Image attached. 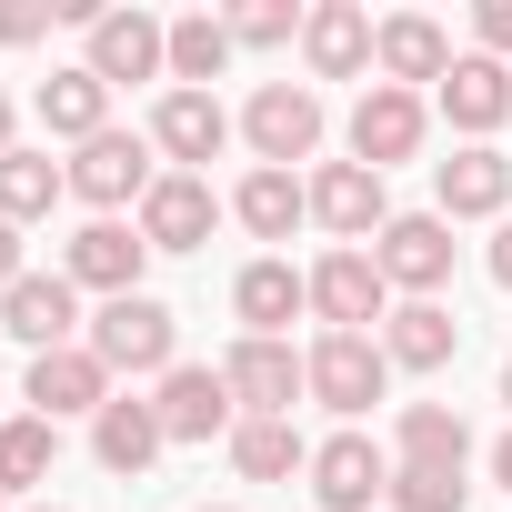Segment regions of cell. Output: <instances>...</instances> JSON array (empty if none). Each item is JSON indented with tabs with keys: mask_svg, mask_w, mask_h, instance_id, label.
Wrapping results in <instances>:
<instances>
[{
	"mask_svg": "<svg viewBox=\"0 0 512 512\" xmlns=\"http://www.w3.org/2000/svg\"><path fill=\"white\" fill-rule=\"evenodd\" d=\"M91 352H101V372H171L181 362V322H171V302H151V292H121V302H101L91 312Z\"/></svg>",
	"mask_w": 512,
	"mask_h": 512,
	"instance_id": "6da1fadb",
	"label": "cell"
},
{
	"mask_svg": "<svg viewBox=\"0 0 512 512\" xmlns=\"http://www.w3.org/2000/svg\"><path fill=\"white\" fill-rule=\"evenodd\" d=\"M302 382H312V402H322V412L362 422V412L382 402L392 362H382V342H372V332H322V342L302 352Z\"/></svg>",
	"mask_w": 512,
	"mask_h": 512,
	"instance_id": "7a4b0ae2",
	"label": "cell"
},
{
	"mask_svg": "<svg viewBox=\"0 0 512 512\" xmlns=\"http://www.w3.org/2000/svg\"><path fill=\"white\" fill-rule=\"evenodd\" d=\"M241 141L262 151V171L312 161V151H322V91H312V81H262L251 111H241Z\"/></svg>",
	"mask_w": 512,
	"mask_h": 512,
	"instance_id": "3957f363",
	"label": "cell"
},
{
	"mask_svg": "<svg viewBox=\"0 0 512 512\" xmlns=\"http://www.w3.org/2000/svg\"><path fill=\"white\" fill-rule=\"evenodd\" d=\"M372 262H382V282H392V292L432 302V292L452 282V221H442V211H392V221H382V241H372Z\"/></svg>",
	"mask_w": 512,
	"mask_h": 512,
	"instance_id": "277c9868",
	"label": "cell"
},
{
	"mask_svg": "<svg viewBox=\"0 0 512 512\" xmlns=\"http://www.w3.org/2000/svg\"><path fill=\"white\" fill-rule=\"evenodd\" d=\"M221 382H231V402H241V422H292V392H312L302 382V352L292 342H231L221 352Z\"/></svg>",
	"mask_w": 512,
	"mask_h": 512,
	"instance_id": "5b68a950",
	"label": "cell"
},
{
	"mask_svg": "<svg viewBox=\"0 0 512 512\" xmlns=\"http://www.w3.org/2000/svg\"><path fill=\"white\" fill-rule=\"evenodd\" d=\"M151 131H101V141H81V161H71V191L111 221L121 201H151Z\"/></svg>",
	"mask_w": 512,
	"mask_h": 512,
	"instance_id": "8992f818",
	"label": "cell"
},
{
	"mask_svg": "<svg viewBox=\"0 0 512 512\" xmlns=\"http://www.w3.org/2000/svg\"><path fill=\"white\" fill-rule=\"evenodd\" d=\"M151 412H161V432H171V442L241 432V402H231L221 362H171V372H161V392H151Z\"/></svg>",
	"mask_w": 512,
	"mask_h": 512,
	"instance_id": "52a82bcc",
	"label": "cell"
},
{
	"mask_svg": "<svg viewBox=\"0 0 512 512\" xmlns=\"http://www.w3.org/2000/svg\"><path fill=\"white\" fill-rule=\"evenodd\" d=\"M382 492H392V462H382L372 432H332V442H312V502H322V512H372Z\"/></svg>",
	"mask_w": 512,
	"mask_h": 512,
	"instance_id": "ba28073f",
	"label": "cell"
},
{
	"mask_svg": "<svg viewBox=\"0 0 512 512\" xmlns=\"http://www.w3.org/2000/svg\"><path fill=\"white\" fill-rule=\"evenodd\" d=\"M372 41H382V21L362 11V0H312V11H302V61H312V81H362V71H372Z\"/></svg>",
	"mask_w": 512,
	"mask_h": 512,
	"instance_id": "9c48e42d",
	"label": "cell"
},
{
	"mask_svg": "<svg viewBox=\"0 0 512 512\" xmlns=\"http://www.w3.org/2000/svg\"><path fill=\"white\" fill-rule=\"evenodd\" d=\"M0 332H11L21 352H61V342L81 332V292H71V272H21L11 292H0Z\"/></svg>",
	"mask_w": 512,
	"mask_h": 512,
	"instance_id": "30bf717a",
	"label": "cell"
},
{
	"mask_svg": "<svg viewBox=\"0 0 512 512\" xmlns=\"http://www.w3.org/2000/svg\"><path fill=\"white\" fill-rule=\"evenodd\" d=\"M422 131H432L422 91L372 81V91H362V111H352V161H362V171H392V161H412V151H422Z\"/></svg>",
	"mask_w": 512,
	"mask_h": 512,
	"instance_id": "8fae6325",
	"label": "cell"
},
{
	"mask_svg": "<svg viewBox=\"0 0 512 512\" xmlns=\"http://www.w3.org/2000/svg\"><path fill=\"white\" fill-rule=\"evenodd\" d=\"M382 302H392V282H382L372 251H322V262H312V312H322V332H362V322H382Z\"/></svg>",
	"mask_w": 512,
	"mask_h": 512,
	"instance_id": "7c38bea8",
	"label": "cell"
},
{
	"mask_svg": "<svg viewBox=\"0 0 512 512\" xmlns=\"http://www.w3.org/2000/svg\"><path fill=\"white\" fill-rule=\"evenodd\" d=\"M231 312H241V332H251V342H282V332H292V312H312V272H292L282 251H262V262H241Z\"/></svg>",
	"mask_w": 512,
	"mask_h": 512,
	"instance_id": "4fadbf2b",
	"label": "cell"
},
{
	"mask_svg": "<svg viewBox=\"0 0 512 512\" xmlns=\"http://www.w3.org/2000/svg\"><path fill=\"white\" fill-rule=\"evenodd\" d=\"M91 71L121 91V81H161L171 71V21H151V11H101L91 21Z\"/></svg>",
	"mask_w": 512,
	"mask_h": 512,
	"instance_id": "5bb4252c",
	"label": "cell"
},
{
	"mask_svg": "<svg viewBox=\"0 0 512 512\" xmlns=\"http://www.w3.org/2000/svg\"><path fill=\"white\" fill-rule=\"evenodd\" d=\"M312 221H322L342 251H352V241H382V221H392V211H382V171L322 161V171H312Z\"/></svg>",
	"mask_w": 512,
	"mask_h": 512,
	"instance_id": "9a60e30c",
	"label": "cell"
},
{
	"mask_svg": "<svg viewBox=\"0 0 512 512\" xmlns=\"http://www.w3.org/2000/svg\"><path fill=\"white\" fill-rule=\"evenodd\" d=\"M21 402H31L41 422H61V412H101V402H111V372H101L91 342H61V352H31Z\"/></svg>",
	"mask_w": 512,
	"mask_h": 512,
	"instance_id": "2e32d148",
	"label": "cell"
},
{
	"mask_svg": "<svg viewBox=\"0 0 512 512\" xmlns=\"http://www.w3.org/2000/svg\"><path fill=\"white\" fill-rule=\"evenodd\" d=\"M221 141H231V111H221L211 91H161V101H151V151H161V161L201 171V161H221Z\"/></svg>",
	"mask_w": 512,
	"mask_h": 512,
	"instance_id": "e0dca14e",
	"label": "cell"
},
{
	"mask_svg": "<svg viewBox=\"0 0 512 512\" xmlns=\"http://www.w3.org/2000/svg\"><path fill=\"white\" fill-rule=\"evenodd\" d=\"M211 221H221V201H211L201 171H161L151 201H141V241H151V251H201Z\"/></svg>",
	"mask_w": 512,
	"mask_h": 512,
	"instance_id": "ac0fdd59",
	"label": "cell"
},
{
	"mask_svg": "<svg viewBox=\"0 0 512 512\" xmlns=\"http://www.w3.org/2000/svg\"><path fill=\"white\" fill-rule=\"evenodd\" d=\"M141 262H151V241L131 231V221H91L81 241H71V292H101V302H121V292H141Z\"/></svg>",
	"mask_w": 512,
	"mask_h": 512,
	"instance_id": "d6986e66",
	"label": "cell"
},
{
	"mask_svg": "<svg viewBox=\"0 0 512 512\" xmlns=\"http://www.w3.org/2000/svg\"><path fill=\"white\" fill-rule=\"evenodd\" d=\"M432 191H442V221H492L512 201V161L492 141H462L452 161H432Z\"/></svg>",
	"mask_w": 512,
	"mask_h": 512,
	"instance_id": "ffe728a7",
	"label": "cell"
},
{
	"mask_svg": "<svg viewBox=\"0 0 512 512\" xmlns=\"http://www.w3.org/2000/svg\"><path fill=\"white\" fill-rule=\"evenodd\" d=\"M442 121L472 131V141H492V131L512 121V71H502L492 51H462V61L442 71Z\"/></svg>",
	"mask_w": 512,
	"mask_h": 512,
	"instance_id": "44dd1931",
	"label": "cell"
},
{
	"mask_svg": "<svg viewBox=\"0 0 512 512\" xmlns=\"http://www.w3.org/2000/svg\"><path fill=\"white\" fill-rule=\"evenodd\" d=\"M161 412L151 402H131V392H111L101 412H91V452H101V472H121V482H141L151 462H161Z\"/></svg>",
	"mask_w": 512,
	"mask_h": 512,
	"instance_id": "7402d4cb",
	"label": "cell"
},
{
	"mask_svg": "<svg viewBox=\"0 0 512 512\" xmlns=\"http://www.w3.org/2000/svg\"><path fill=\"white\" fill-rule=\"evenodd\" d=\"M372 71H382L392 91H412V81H442V71H452V41H442V21H432V11H392V21H382V41H372Z\"/></svg>",
	"mask_w": 512,
	"mask_h": 512,
	"instance_id": "603a6c76",
	"label": "cell"
},
{
	"mask_svg": "<svg viewBox=\"0 0 512 512\" xmlns=\"http://www.w3.org/2000/svg\"><path fill=\"white\" fill-rule=\"evenodd\" d=\"M231 221H241L251 241H292V221H312V181L251 161V171H241V191H231Z\"/></svg>",
	"mask_w": 512,
	"mask_h": 512,
	"instance_id": "cb8c5ba5",
	"label": "cell"
},
{
	"mask_svg": "<svg viewBox=\"0 0 512 512\" xmlns=\"http://www.w3.org/2000/svg\"><path fill=\"white\" fill-rule=\"evenodd\" d=\"M41 131L51 141H101L111 131V81L81 61V71H51L41 81Z\"/></svg>",
	"mask_w": 512,
	"mask_h": 512,
	"instance_id": "d4e9b609",
	"label": "cell"
},
{
	"mask_svg": "<svg viewBox=\"0 0 512 512\" xmlns=\"http://www.w3.org/2000/svg\"><path fill=\"white\" fill-rule=\"evenodd\" d=\"M392 332H382V362L392 372H442L452 352H462V322L442 312V302H402V312H382Z\"/></svg>",
	"mask_w": 512,
	"mask_h": 512,
	"instance_id": "484cf974",
	"label": "cell"
},
{
	"mask_svg": "<svg viewBox=\"0 0 512 512\" xmlns=\"http://www.w3.org/2000/svg\"><path fill=\"white\" fill-rule=\"evenodd\" d=\"M231 21H211V11H181L171 21V91H201V81H221L231 71Z\"/></svg>",
	"mask_w": 512,
	"mask_h": 512,
	"instance_id": "4316f807",
	"label": "cell"
},
{
	"mask_svg": "<svg viewBox=\"0 0 512 512\" xmlns=\"http://www.w3.org/2000/svg\"><path fill=\"white\" fill-rule=\"evenodd\" d=\"M402 462H442V472H462L472 462V422L452 412V402H402Z\"/></svg>",
	"mask_w": 512,
	"mask_h": 512,
	"instance_id": "83f0119b",
	"label": "cell"
},
{
	"mask_svg": "<svg viewBox=\"0 0 512 512\" xmlns=\"http://www.w3.org/2000/svg\"><path fill=\"white\" fill-rule=\"evenodd\" d=\"M231 472L241 482H292V472H312V442L292 422H241L231 432Z\"/></svg>",
	"mask_w": 512,
	"mask_h": 512,
	"instance_id": "f1b7e54d",
	"label": "cell"
},
{
	"mask_svg": "<svg viewBox=\"0 0 512 512\" xmlns=\"http://www.w3.org/2000/svg\"><path fill=\"white\" fill-rule=\"evenodd\" d=\"M61 191H71V171L51 151H11V161H0V221H41Z\"/></svg>",
	"mask_w": 512,
	"mask_h": 512,
	"instance_id": "f546056e",
	"label": "cell"
},
{
	"mask_svg": "<svg viewBox=\"0 0 512 512\" xmlns=\"http://www.w3.org/2000/svg\"><path fill=\"white\" fill-rule=\"evenodd\" d=\"M51 462H61V432H51L41 412H11V422H0V492H31Z\"/></svg>",
	"mask_w": 512,
	"mask_h": 512,
	"instance_id": "4dcf8cb0",
	"label": "cell"
},
{
	"mask_svg": "<svg viewBox=\"0 0 512 512\" xmlns=\"http://www.w3.org/2000/svg\"><path fill=\"white\" fill-rule=\"evenodd\" d=\"M472 482L442 472V462H392V512H462Z\"/></svg>",
	"mask_w": 512,
	"mask_h": 512,
	"instance_id": "1f68e13d",
	"label": "cell"
},
{
	"mask_svg": "<svg viewBox=\"0 0 512 512\" xmlns=\"http://www.w3.org/2000/svg\"><path fill=\"white\" fill-rule=\"evenodd\" d=\"M292 31H302L292 0H241V11H231V41H241V51H282Z\"/></svg>",
	"mask_w": 512,
	"mask_h": 512,
	"instance_id": "d6a6232c",
	"label": "cell"
},
{
	"mask_svg": "<svg viewBox=\"0 0 512 512\" xmlns=\"http://www.w3.org/2000/svg\"><path fill=\"white\" fill-rule=\"evenodd\" d=\"M61 21V0H51V11H41V0H0V41H41Z\"/></svg>",
	"mask_w": 512,
	"mask_h": 512,
	"instance_id": "836d02e7",
	"label": "cell"
},
{
	"mask_svg": "<svg viewBox=\"0 0 512 512\" xmlns=\"http://www.w3.org/2000/svg\"><path fill=\"white\" fill-rule=\"evenodd\" d=\"M472 21H482V51H512V0H482Z\"/></svg>",
	"mask_w": 512,
	"mask_h": 512,
	"instance_id": "e575fe53",
	"label": "cell"
},
{
	"mask_svg": "<svg viewBox=\"0 0 512 512\" xmlns=\"http://www.w3.org/2000/svg\"><path fill=\"white\" fill-rule=\"evenodd\" d=\"M21 282V221H0V292Z\"/></svg>",
	"mask_w": 512,
	"mask_h": 512,
	"instance_id": "d590c367",
	"label": "cell"
},
{
	"mask_svg": "<svg viewBox=\"0 0 512 512\" xmlns=\"http://www.w3.org/2000/svg\"><path fill=\"white\" fill-rule=\"evenodd\" d=\"M492 282L512 292V221H502V241H492Z\"/></svg>",
	"mask_w": 512,
	"mask_h": 512,
	"instance_id": "8d00e7d4",
	"label": "cell"
},
{
	"mask_svg": "<svg viewBox=\"0 0 512 512\" xmlns=\"http://www.w3.org/2000/svg\"><path fill=\"white\" fill-rule=\"evenodd\" d=\"M492 482H502V492H512V432H502V442H492Z\"/></svg>",
	"mask_w": 512,
	"mask_h": 512,
	"instance_id": "74e56055",
	"label": "cell"
},
{
	"mask_svg": "<svg viewBox=\"0 0 512 512\" xmlns=\"http://www.w3.org/2000/svg\"><path fill=\"white\" fill-rule=\"evenodd\" d=\"M11 151H21V141H11V91H0V161H11Z\"/></svg>",
	"mask_w": 512,
	"mask_h": 512,
	"instance_id": "f35d334b",
	"label": "cell"
},
{
	"mask_svg": "<svg viewBox=\"0 0 512 512\" xmlns=\"http://www.w3.org/2000/svg\"><path fill=\"white\" fill-rule=\"evenodd\" d=\"M502 402H512V362H502Z\"/></svg>",
	"mask_w": 512,
	"mask_h": 512,
	"instance_id": "ab89813d",
	"label": "cell"
},
{
	"mask_svg": "<svg viewBox=\"0 0 512 512\" xmlns=\"http://www.w3.org/2000/svg\"><path fill=\"white\" fill-rule=\"evenodd\" d=\"M31 512H61V502H31Z\"/></svg>",
	"mask_w": 512,
	"mask_h": 512,
	"instance_id": "60d3db41",
	"label": "cell"
},
{
	"mask_svg": "<svg viewBox=\"0 0 512 512\" xmlns=\"http://www.w3.org/2000/svg\"><path fill=\"white\" fill-rule=\"evenodd\" d=\"M0 512H11V492H0Z\"/></svg>",
	"mask_w": 512,
	"mask_h": 512,
	"instance_id": "b9f144b4",
	"label": "cell"
},
{
	"mask_svg": "<svg viewBox=\"0 0 512 512\" xmlns=\"http://www.w3.org/2000/svg\"><path fill=\"white\" fill-rule=\"evenodd\" d=\"M201 512H211V502H201ZM221 512H231V502H221Z\"/></svg>",
	"mask_w": 512,
	"mask_h": 512,
	"instance_id": "7bdbcfd3",
	"label": "cell"
}]
</instances>
